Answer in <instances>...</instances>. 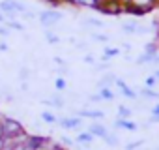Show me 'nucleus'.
Here are the masks:
<instances>
[{"label": "nucleus", "mask_w": 159, "mask_h": 150, "mask_svg": "<svg viewBox=\"0 0 159 150\" xmlns=\"http://www.w3.org/2000/svg\"><path fill=\"white\" fill-rule=\"evenodd\" d=\"M66 4L75 6V8H90V10H98L99 6L98 0H66Z\"/></svg>", "instance_id": "39448f33"}, {"label": "nucleus", "mask_w": 159, "mask_h": 150, "mask_svg": "<svg viewBox=\"0 0 159 150\" xmlns=\"http://www.w3.org/2000/svg\"><path fill=\"white\" fill-rule=\"evenodd\" d=\"M0 124H2L4 135H8V137H15V135H19V133H23V131H25V129H23V126H21L17 120L10 118V116H2V118H0Z\"/></svg>", "instance_id": "7ed1b4c3"}, {"label": "nucleus", "mask_w": 159, "mask_h": 150, "mask_svg": "<svg viewBox=\"0 0 159 150\" xmlns=\"http://www.w3.org/2000/svg\"><path fill=\"white\" fill-rule=\"evenodd\" d=\"M0 51H8V43L6 41H0Z\"/></svg>", "instance_id": "e433bc0d"}, {"label": "nucleus", "mask_w": 159, "mask_h": 150, "mask_svg": "<svg viewBox=\"0 0 159 150\" xmlns=\"http://www.w3.org/2000/svg\"><path fill=\"white\" fill-rule=\"evenodd\" d=\"M45 40H47V41H49L51 45H54V43H58V41H60V36H56L54 32L47 30V32H45Z\"/></svg>", "instance_id": "6ab92c4d"}, {"label": "nucleus", "mask_w": 159, "mask_h": 150, "mask_svg": "<svg viewBox=\"0 0 159 150\" xmlns=\"http://www.w3.org/2000/svg\"><path fill=\"white\" fill-rule=\"evenodd\" d=\"M79 116L81 118H90V120H101L105 116L103 111H94V109H83L79 111Z\"/></svg>", "instance_id": "0eeeda50"}, {"label": "nucleus", "mask_w": 159, "mask_h": 150, "mask_svg": "<svg viewBox=\"0 0 159 150\" xmlns=\"http://www.w3.org/2000/svg\"><path fill=\"white\" fill-rule=\"evenodd\" d=\"M131 4L139 10L140 15H146L155 8H159V0H131Z\"/></svg>", "instance_id": "20e7f679"}, {"label": "nucleus", "mask_w": 159, "mask_h": 150, "mask_svg": "<svg viewBox=\"0 0 159 150\" xmlns=\"http://www.w3.org/2000/svg\"><path fill=\"white\" fill-rule=\"evenodd\" d=\"M99 96H101L103 101H112L114 100V94L109 87H99Z\"/></svg>", "instance_id": "f8f14e48"}, {"label": "nucleus", "mask_w": 159, "mask_h": 150, "mask_svg": "<svg viewBox=\"0 0 159 150\" xmlns=\"http://www.w3.org/2000/svg\"><path fill=\"white\" fill-rule=\"evenodd\" d=\"M157 51H159V43H157V41H150V43L144 45V53H148V54H152V56H155Z\"/></svg>", "instance_id": "ddd939ff"}, {"label": "nucleus", "mask_w": 159, "mask_h": 150, "mask_svg": "<svg viewBox=\"0 0 159 150\" xmlns=\"http://www.w3.org/2000/svg\"><path fill=\"white\" fill-rule=\"evenodd\" d=\"M152 62H153V64H159V54H155V56H153V60H152Z\"/></svg>", "instance_id": "58836bf2"}, {"label": "nucleus", "mask_w": 159, "mask_h": 150, "mask_svg": "<svg viewBox=\"0 0 159 150\" xmlns=\"http://www.w3.org/2000/svg\"><path fill=\"white\" fill-rule=\"evenodd\" d=\"M88 100H90L92 103H99V101H103V100H101V96H99V92H98V94H94V96H90Z\"/></svg>", "instance_id": "72a5a7b5"}, {"label": "nucleus", "mask_w": 159, "mask_h": 150, "mask_svg": "<svg viewBox=\"0 0 159 150\" xmlns=\"http://www.w3.org/2000/svg\"><path fill=\"white\" fill-rule=\"evenodd\" d=\"M84 25H86V26H96V28H101V26H103V21H99V19H86V21H84Z\"/></svg>", "instance_id": "412c9836"}, {"label": "nucleus", "mask_w": 159, "mask_h": 150, "mask_svg": "<svg viewBox=\"0 0 159 150\" xmlns=\"http://www.w3.org/2000/svg\"><path fill=\"white\" fill-rule=\"evenodd\" d=\"M114 126H116V128H122V129H127V131H137V129H139V126H137L135 122H131L129 118H118V120L114 122Z\"/></svg>", "instance_id": "6e6552de"}, {"label": "nucleus", "mask_w": 159, "mask_h": 150, "mask_svg": "<svg viewBox=\"0 0 159 150\" xmlns=\"http://www.w3.org/2000/svg\"><path fill=\"white\" fill-rule=\"evenodd\" d=\"M0 36H2V38H8V36H10V28H8V25H0Z\"/></svg>", "instance_id": "2f4dec72"}, {"label": "nucleus", "mask_w": 159, "mask_h": 150, "mask_svg": "<svg viewBox=\"0 0 159 150\" xmlns=\"http://www.w3.org/2000/svg\"><path fill=\"white\" fill-rule=\"evenodd\" d=\"M137 28H139L137 23H125V25H122V30L127 32V34H137Z\"/></svg>", "instance_id": "f3484780"}, {"label": "nucleus", "mask_w": 159, "mask_h": 150, "mask_svg": "<svg viewBox=\"0 0 159 150\" xmlns=\"http://www.w3.org/2000/svg\"><path fill=\"white\" fill-rule=\"evenodd\" d=\"M140 94H142L144 98H159V92H155L153 88H144Z\"/></svg>", "instance_id": "b1692460"}, {"label": "nucleus", "mask_w": 159, "mask_h": 150, "mask_svg": "<svg viewBox=\"0 0 159 150\" xmlns=\"http://www.w3.org/2000/svg\"><path fill=\"white\" fill-rule=\"evenodd\" d=\"M114 81H116V77H114L112 73H105V75H103V79L99 81V87H109V85L114 83Z\"/></svg>", "instance_id": "dca6fc26"}, {"label": "nucleus", "mask_w": 159, "mask_h": 150, "mask_svg": "<svg viewBox=\"0 0 159 150\" xmlns=\"http://www.w3.org/2000/svg\"><path fill=\"white\" fill-rule=\"evenodd\" d=\"M60 143H64L66 146H73V144H75V143H73L69 137H66V135H62V137H60Z\"/></svg>", "instance_id": "473e14b6"}, {"label": "nucleus", "mask_w": 159, "mask_h": 150, "mask_svg": "<svg viewBox=\"0 0 159 150\" xmlns=\"http://www.w3.org/2000/svg\"><path fill=\"white\" fill-rule=\"evenodd\" d=\"M155 79H157V81H159V69H157V71H155Z\"/></svg>", "instance_id": "ea45409f"}, {"label": "nucleus", "mask_w": 159, "mask_h": 150, "mask_svg": "<svg viewBox=\"0 0 159 150\" xmlns=\"http://www.w3.org/2000/svg\"><path fill=\"white\" fill-rule=\"evenodd\" d=\"M49 101H51V100H49ZM49 105H51V107H64V98H62V96H54Z\"/></svg>", "instance_id": "4be33fe9"}, {"label": "nucleus", "mask_w": 159, "mask_h": 150, "mask_svg": "<svg viewBox=\"0 0 159 150\" xmlns=\"http://www.w3.org/2000/svg\"><path fill=\"white\" fill-rule=\"evenodd\" d=\"M99 13L103 15H111V17H118L124 13V4L120 2V0H103V2H99L98 10Z\"/></svg>", "instance_id": "f257e3e1"}, {"label": "nucleus", "mask_w": 159, "mask_h": 150, "mask_svg": "<svg viewBox=\"0 0 159 150\" xmlns=\"http://www.w3.org/2000/svg\"><path fill=\"white\" fill-rule=\"evenodd\" d=\"M155 83H157V79H155V75H150V77H146V81H144L146 88H153V87H155Z\"/></svg>", "instance_id": "cd10ccee"}, {"label": "nucleus", "mask_w": 159, "mask_h": 150, "mask_svg": "<svg viewBox=\"0 0 159 150\" xmlns=\"http://www.w3.org/2000/svg\"><path fill=\"white\" fill-rule=\"evenodd\" d=\"M92 38L96 41H101V43H107L109 41V36H105V34H92Z\"/></svg>", "instance_id": "c756f323"}, {"label": "nucleus", "mask_w": 159, "mask_h": 150, "mask_svg": "<svg viewBox=\"0 0 159 150\" xmlns=\"http://www.w3.org/2000/svg\"><path fill=\"white\" fill-rule=\"evenodd\" d=\"M92 139H94V135L90 131H84V133H79L77 135V143H83V144H90Z\"/></svg>", "instance_id": "4468645a"}, {"label": "nucleus", "mask_w": 159, "mask_h": 150, "mask_svg": "<svg viewBox=\"0 0 159 150\" xmlns=\"http://www.w3.org/2000/svg\"><path fill=\"white\" fill-rule=\"evenodd\" d=\"M114 83H116V87L124 92V96H125V98H137V94H135V92H133V90H131V88H129L124 81H122V79H116Z\"/></svg>", "instance_id": "9b49d317"}, {"label": "nucleus", "mask_w": 159, "mask_h": 150, "mask_svg": "<svg viewBox=\"0 0 159 150\" xmlns=\"http://www.w3.org/2000/svg\"><path fill=\"white\" fill-rule=\"evenodd\" d=\"M0 12L6 13V17H13V13H17L15 6H13V0H2L0 2Z\"/></svg>", "instance_id": "1a4fd4ad"}, {"label": "nucleus", "mask_w": 159, "mask_h": 150, "mask_svg": "<svg viewBox=\"0 0 159 150\" xmlns=\"http://www.w3.org/2000/svg\"><path fill=\"white\" fill-rule=\"evenodd\" d=\"M88 131H90L94 137H101V139L109 133V131H107V128H105V126H101V124H92V126L88 128Z\"/></svg>", "instance_id": "9d476101"}, {"label": "nucleus", "mask_w": 159, "mask_h": 150, "mask_svg": "<svg viewBox=\"0 0 159 150\" xmlns=\"http://www.w3.org/2000/svg\"><path fill=\"white\" fill-rule=\"evenodd\" d=\"M13 6H15V12L17 13H25L26 12V6L23 2H19V0H13Z\"/></svg>", "instance_id": "bb28decb"}, {"label": "nucleus", "mask_w": 159, "mask_h": 150, "mask_svg": "<svg viewBox=\"0 0 159 150\" xmlns=\"http://www.w3.org/2000/svg\"><path fill=\"white\" fill-rule=\"evenodd\" d=\"M54 87H56V90L62 92V90L66 88V79H64V77H58V79L54 81Z\"/></svg>", "instance_id": "c85d7f7f"}, {"label": "nucleus", "mask_w": 159, "mask_h": 150, "mask_svg": "<svg viewBox=\"0 0 159 150\" xmlns=\"http://www.w3.org/2000/svg\"><path fill=\"white\" fill-rule=\"evenodd\" d=\"M26 75H28V71H26V69H21V77H23V79L26 77Z\"/></svg>", "instance_id": "4c0bfd02"}, {"label": "nucleus", "mask_w": 159, "mask_h": 150, "mask_svg": "<svg viewBox=\"0 0 159 150\" xmlns=\"http://www.w3.org/2000/svg\"><path fill=\"white\" fill-rule=\"evenodd\" d=\"M116 54H120V49H116V47H107V49L103 51V60L107 62L109 58H112V56H116Z\"/></svg>", "instance_id": "2eb2a0df"}, {"label": "nucleus", "mask_w": 159, "mask_h": 150, "mask_svg": "<svg viewBox=\"0 0 159 150\" xmlns=\"http://www.w3.org/2000/svg\"><path fill=\"white\" fill-rule=\"evenodd\" d=\"M157 150H159V148H157Z\"/></svg>", "instance_id": "79ce46f5"}, {"label": "nucleus", "mask_w": 159, "mask_h": 150, "mask_svg": "<svg viewBox=\"0 0 159 150\" xmlns=\"http://www.w3.org/2000/svg\"><path fill=\"white\" fill-rule=\"evenodd\" d=\"M153 60V56L152 54H148V53H144L142 56H139L137 58V64H148V62H152Z\"/></svg>", "instance_id": "393cba45"}, {"label": "nucleus", "mask_w": 159, "mask_h": 150, "mask_svg": "<svg viewBox=\"0 0 159 150\" xmlns=\"http://www.w3.org/2000/svg\"><path fill=\"white\" fill-rule=\"evenodd\" d=\"M118 116H120V118H129V116H131V109L125 107V105H120V107H118Z\"/></svg>", "instance_id": "aec40b11"}, {"label": "nucleus", "mask_w": 159, "mask_h": 150, "mask_svg": "<svg viewBox=\"0 0 159 150\" xmlns=\"http://www.w3.org/2000/svg\"><path fill=\"white\" fill-rule=\"evenodd\" d=\"M103 139L109 143V146H116V144H118V137H116V135H112V133H107Z\"/></svg>", "instance_id": "5701e85b"}, {"label": "nucleus", "mask_w": 159, "mask_h": 150, "mask_svg": "<svg viewBox=\"0 0 159 150\" xmlns=\"http://www.w3.org/2000/svg\"><path fill=\"white\" fill-rule=\"evenodd\" d=\"M62 17H64V13L58 12V10H43L41 13H38V19H39V23H41L45 28L54 26Z\"/></svg>", "instance_id": "f03ea898"}, {"label": "nucleus", "mask_w": 159, "mask_h": 150, "mask_svg": "<svg viewBox=\"0 0 159 150\" xmlns=\"http://www.w3.org/2000/svg\"><path fill=\"white\" fill-rule=\"evenodd\" d=\"M81 116H67V118H60V126L64 128V129H75V128H79L81 126Z\"/></svg>", "instance_id": "423d86ee"}, {"label": "nucleus", "mask_w": 159, "mask_h": 150, "mask_svg": "<svg viewBox=\"0 0 159 150\" xmlns=\"http://www.w3.org/2000/svg\"><path fill=\"white\" fill-rule=\"evenodd\" d=\"M98 2H103V0H98Z\"/></svg>", "instance_id": "a19ab883"}, {"label": "nucleus", "mask_w": 159, "mask_h": 150, "mask_svg": "<svg viewBox=\"0 0 159 150\" xmlns=\"http://www.w3.org/2000/svg\"><path fill=\"white\" fill-rule=\"evenodd\" d=\"M41 118H43L45 122H49V124H54V122H56V116H54L52 113H49V111H45V113L41 115Z\"/></svg>", "instance_id": "a878e982"}, {"label": "nucleus", "mask_w": 159, "mask_h": 150, "mask_svg": "<svg viewBox=\"0 0 159 150\" xmlns=\"http://www.w3.org/2000/svg\"><path fill=\"white\" fill-rule=\"evenodd\" d=\"M84 62H86V64H94L96 60H94V56H84Z\"/></svg>", "instance_id": "c9c22d12"}, {"label": "nucleus", "mask_w": 159, "mask_h": 150, "mask_svg": "<svg viewBox=\"0 0 159 150\" xmlns=\"http://www.w3.org/2000/svg\"><path fill=\"white\" fill-rule=\"evenodd\" d=\"M6 13H2V12H0V25H6Z\"/></svg>", "instance_id": "f704fd0d"}, {"label": "nucleus", "mask_w": 159, "mask_h": 150, "mask_svg": "<svg viewBox=\"0 0 159 150\" xmlns=\"http://www.w3.org/2000/svg\"><path fill=\"white\" fill-rule=\"evenodd\" d=\"M142 144V141H135V143H127V146H125V150H137L139 146Z\"/></svg>", "instance_id": "7c9ffc66"}, {"label": "nucleus", "mask_w": 159, "mask_h": 150, "mask_svg": "<svg viewBox=\"0 0 159 150\" xmlns=\"http://www.w3.org/2000/svg\"><path fill=\"white\" fill-rule=\"evenodd\" d=\"M6 25H8L10 30H19V32L25 30V25H21L19 21H6Z\"/></svg>", "instance_id": "a211bd4d"}]
</instances>
